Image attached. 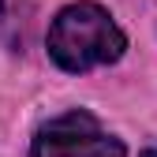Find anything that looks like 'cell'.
I'll return each mask as SVG.
<instances>
[{
	"mask_svg": "<svg viewBox=\"0 0 157 157\" xmlns=\"http://www.w3.org/2000/svg\"><path fill=\"white\" fill-rule=\"evenodd\" d=\"M127 49L124 30L112 23L105 8L90 4H67L49 26V56L64 71H90L101 64H116Z\"/></svg>",
	"mask_w": 157,
	"mask_h": 157,
	"instance_id": "obj_1",
	"label": "cell"
},
{
	"mask_svg": "<svg viewBox=\"0 0 157 157\" xmlns=\"http://www.w3.org/2000/svg\"><path fill=\"white\" fill-rule=\"evenodd\" d=\"M34 157H124V142L86 109H71L34 135Z\"/></svg>",
	"mask_w": 157,
	"mask_h": 157,
	"instance_id": "obj_2",
	"label": "cell"
},
{
	"mask_svg": "<svg viewBox=\"0 0 157 157\" xmlns=\"http://www.w3.org/2000/svg\"><path fill=\"white\" fill-rule=\"evenodd\" d=\"M142 157H157V150H146V153H142Z\"/></svg>",
	"mask_w": 157,
	"mask_h": 157,
	"instance_id": "obj_3",
	"label": "cell"
},
{
	"mask_svg": "<svg viewBox=\"0 0 157 157\" xmlns=\"http://www.w3.org/2000/svg\"><path fill=\"white\" fill-rule=\"evenodd\" d=\"M0 8H4V0H0Z\"/></svg>",
	"mask_w": 157,
	"mask_h": 157,
	"instance_id": "obj_4",
	"label": "cell"
}]
</instances>
